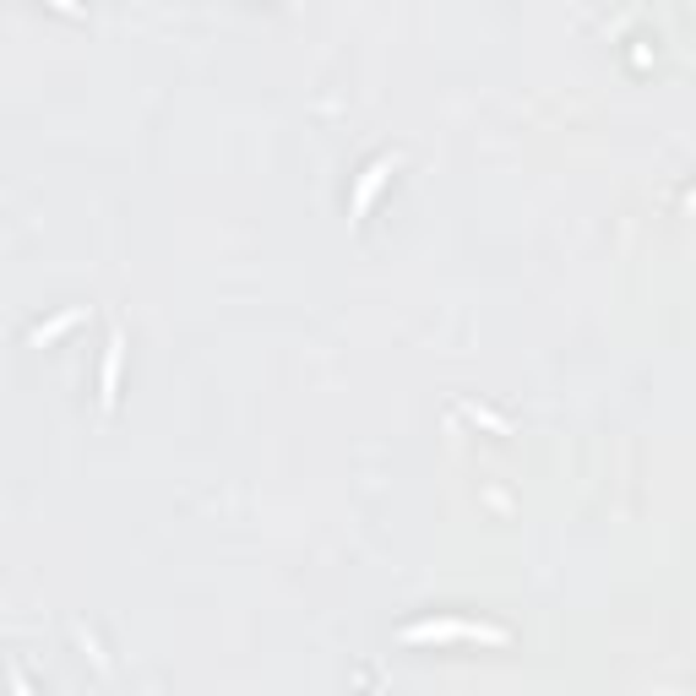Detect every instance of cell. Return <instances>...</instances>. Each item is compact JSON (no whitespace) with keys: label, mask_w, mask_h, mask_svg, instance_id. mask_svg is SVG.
Masks as SVG:
<instances>
[{"label":"cell","mask_w":696,"mask_h":696,"mask_svg":"<svg viewBox=\"0 0 696 696\" xmlns=\"http://www.w3.org/2000/svg\"><path fill=\"white\" fill-rule=\"evenodd\" d=\"M686 207H691V213H696V191H691V196H686Z\"/></svg>","instance_id":"cell-6"},{"label":"cell","mask_w":696,"mask_h":696,"mask_svg":"<svg viewBox=\"0 0 696 696\" xmlns=\"http://www.w3.org/2000/svg\"><path fill=\"white\" fill-rule=\"evenodd\" d=\"M11 696H33V686H28V675H22V669H11Z\"/></svg>","instance_id":"cell-5"},{"label":"cell","mask_w":696,"mask_h":696,"mask_svg":"<svg viewBox=\"0 0 696 696\" xmlns=\"http://www.w3.org/2000/svg\"><path fill=\"white\" fill-rule=\"evenodd\" d=\"M403 642H490V648H501L506 626H484V620H414V626H403Z\"/></svg>","instance_id":"cell-1"},{"label":"cell","mask_w":696,"mask_h":696,"mask_svg":"<svg viewBox=\"0 0 696 696\" xmlns=\"http://www.w3.org/2000/svg\"><path fill=\"white\" fill-rule=\"evenodd\" d=\"M397 164H403V153H376V158L365 164V174L354 180V202H348V207H354V218H365V213H370V202H376V191L392 180V169H397Z\"/></svg>","instance_id":"cell-2"},{"label":"cell","mask_w":696,"mask_h":696,"mask_svg":"<svg viewBox=\"0 0 696 696\" xmlns=\"http://www.w3.org/2000/svg\"><path fill=\"white\" fill-rule=\"evenodd\" d=\"M77 321H87V305H77V310H60V316H49V321H39V327H28V343H55L60 332H71Z\"/></svg>","instance_id":"cell-4"},{"label":"cell","mask_w":696,"mask_h":696,"mask_svg":"<svg viewBox=\"0 0 696 696\" xmlns=\"http://www.w3.org/2000/svg\"><path fill=\"white\" fill-rule=\"evenodd\" d=\"M120 359H126V332H109V343H104V365H98V403H115L120 397Z\"/></svg>","instance_id":"cell-3"}]
</instances>
